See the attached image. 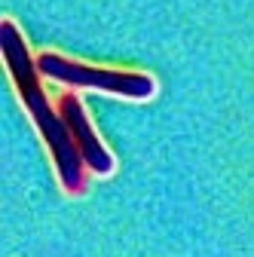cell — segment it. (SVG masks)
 <instances>
[{"mask_svg":"<svg viewBox=\"0 0 254 257\" xmlns=\"http://www.w3.org/2000/svg\"><path fill=\"white\" fill-rule=\"evenodd\" d=\"M0 52H4L7 71L19 89V98L28 107L34 125L40 128V135L49 147V156L55 163L58 181L68 193H83L86 187V163L68 132V122L61 119V113L49 104L46 92L40 86V71H37V58H31L22 31L16 28V22L4 19L0 22Z\"/></svg>","mask_w":254,"mask_h":257,"instance_id":"6da1fadb","label":"cell"},{"mask_svg":"<svg viewBox=\"0 0 254 257\" xmlns=\"http://www.w3.org/2000/svg\"><path fill=\"white\" fill-rule=\"evenodd\" d=\"M37 71L40 77H49L55 83L77 86V89H98L107 95L132 101H147L156 92V80L144 71H119V68H98V64L74 61L55 52H40L37 55Z\"/></svg>","mask_w":254,"mask_h":257,"instance_id":"7a4b0ae2","label":"cell"},{"mask_svg":"<svg viewBox=\"0 0 254 257\" xmlns=\"http://www.w3.org/2000/svg\"><path fill=\"white\" fill-rule=\"evenodd\" d=\"M58 113H61V119L68 122V132H71V138H74V144H77V150L83 156L86 169L95 172V175H110L113 172V156L101 144V138L95 135V128H92V122L86 116V107H83V101L77 98L74 92L61 95Z\"/></svg>","mask_w":254,"mask_h":257,"instance_id":"3957f363","label":"cell"}]
</instances>
